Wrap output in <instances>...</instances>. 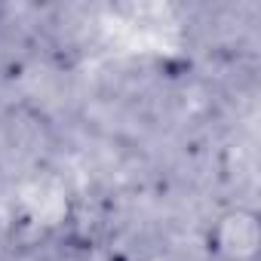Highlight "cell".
<instances>
[{"instance_id":"cell-1","label":"cell","mask_w":261,"mask_h":261,"mask_svg":"<svg viewBox=\"0 0 261 261\" xmlns=\"http://www.w3.org/2000/svg\"><path fill=\"white\" fill-rule=\"evenodd\" d=\"M258 240H261L258 215L249 209L224 212L209 230V249L224 261H252L258 252Z\"/></svg>"}]
</instances>
